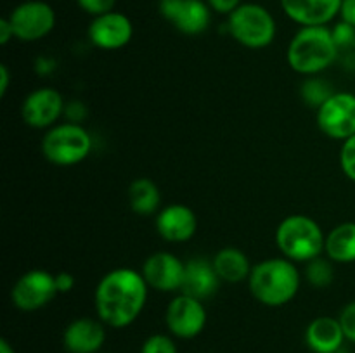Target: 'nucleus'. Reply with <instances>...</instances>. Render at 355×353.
I'll return each mask as SVG.
<instances>
[{
    "label": "nucleus",
    "instance_id": "obj_1",
    "mask_svg": "<svg viewBox=\"0 0 355 353\" xmlns=\"http://www.w3.org/2000/svg\"><path fill=\"white\" fill-rule=\"evenodd\" d=\"M148 289V282L135 269L110 270L101 277L94 294L97 317L113 329L128 327L144 310Z\"/></svg>",
    "mask_w": 355,
    "mask_h": 353
},
{
    "label": "nucleus",
    "instance_id": "obj_2",
    "mask_svg": "<svg viewBox=\"0 0 355 353\" xmlns=\"http://www.w3.org/2000/svg\"><path fill=\"white\" fill-rule=\"evenodd\" d=\"M300 282V272L295 262L284 256L257 263L248 277L250 293L266 307H283L293 301Z\"/></svg>",
    "mask_w": 355,
    "mask_h": 353
},
{
    "label": "nucleus",
    "instance_id": "obj_3",
    "mask_svg": "<svg viewBox=\"0 0 355 353\" xmlns=\"http://www.w3.org/2000/svg\"><path fill=\"white\" fill-rule=\"evenodd\" d=\"M338 55L340 51L328 26H302L288 45L286 61L298 75L314 76L328 69Z\"/></svg>",
    "mask_w": 355,
    "mask_h": 353
},
{
    "label": "nucleus",
    "instance_id": "obj_4",
    "mask_svg": "<svg viewBox=\"0 0 355 353\" xmlns=\"http://www.w3.org/2000/svg\"><path fill=\"white\" fill-rule=\"evenodd\" d=\"M326 235L321 225L307 215H290L276 228V244L291 262H311L324 251Z\"/></svg>",
    "mask_w": 355,
    "mask_h": 353
},
{
    "label": "nucleus",
    "instance_id": "obj_5",
    "mask_svg": "<svg viewBox=\"0 0 355 353\" xmlns=\"http://www.w3.org/2000/svg\"><path fill=\"white\" fill-rule=\"evenodd\" d=\"M42 154L55 166H73L87 159L92 151V137L80 123L54 125L42 138Z\"/></svg>",
    "mask_w": 355,
    "mask_h": 353
},
{
    "label": "nucleus",
    "instance_id": "obj_6",
    "mask_svg": "<svg viewBox=\"0 0 355 353\" xmlns=\"http://www.w3.org/2000/svg\"><path fill=\"white\" fill-rule=\"evenodd\" d=\"M227 28L232 38L243 47L266 48L276 38V21L266 7L259 3H241L229 14Z\"/></svg>",
    "mask_w": 355,
    "mask_h": 353
},
{
    "label": "nucleus",
    "instance_id": "obj_7",
    "mask_svg": "<svg viewBox=\"0 0 355 353\" xmlns=\"http://www.w3.org/2000/svg\"><path fill=\"white\" fill-rule=\"evenodd\" d=\"M59 294L55 275L42 269L24 272L10 289V301L21 311H37Z\"/></svg>",
    "mask_w": 355,
    "mask_h": 353
},
{
    "label": "nucleus",
    "instance_id": "obj_8",
    "mask_svg": "<svg viewBox=\"0 0 355 353\" xmlns=\"http://www.w3.org/2000/svg\"><path fill=\"white\" fill-rule=\"evenodd\" d=\"M318 127L333 141L355 135V93L335 92L318 107Z\"/></svg>",
    "mask_w": 355,
    "mask_h": 353
},
{
    "label": "nucleus",
    "instance_id": "obj_9",
    "mask_svg": "<svg viewBox=\"0 0 355 353\" xmlns=\"http://www.w3.org/2000/svg\"><path fill=\"white\" fill-rule=\"evenodd\" d=\"M12 33L21 42H37L47 37L55 26V12L47 2L28 0L7 16Z\"/></svg>",
    "mask_w": 355,
    "mask_h": 353
},
{
    "label": "nucleus",
    "instance_id": "obj_10",
    "mask_svg": "<svg viewBox=\"0 0 355 353\" xmlns=\"http://www.w3.org/2000/svg\"><path fill=\"white\" fill-rule=\"evenodd\" d=\"M208 314L203 301L189 294H177L168 303L165 322L168 331L179 339H193L203 332Z\"/></svg>",
    "mask_w": 355,
    "mask_h": 353
},
{
    "label": "nucleus",
    "instance_id": "obj_11",
    "mask_svg": "<svg viewBox=\"0 0 355 353\" xmlns=\"http://www.w3.org/2000/svg\"><path fill=\"white\" fill-rule=\"evenodd\" d=\"M141 273L148 286L155 291L175 293L182 287L186 263L173 253L158 251L146 258Z\"/></svg>",
    "mask_w": 355,
    "mask_h": 353
},
{
    "label": "nucleus",
    "instance_id": "obj_12",
    "mask_svg": "<svg viewBox=\"0 0 355 353\" xmlns=\"http://www.w3.org/2000/svg\"><path fill=\"white\" fill-rule=\"evenodd\" d=\"M64 111L62 96L52 87H40L24 97L21 118L31 128H52Z\"/></svg>",
    "mask_w": 355,
    "mask_h": 353
},
{
    "label": "nucleus",
    "instance_id": "obj_13",
    "mask_svg": "<svg viewBox=\"0 0 355 353\" xmlns=\"http://www.w3.org/2000/svg\"><path fill=\"white\" fill-rule=\"evenodd\" d=\"M203 0H159V14L180 33L201 35L210 24V9Z\"/></svg>",
    "mask_w": 355,
    "mask_h": 353
},
{
    "label": "nucleus",
    "instance_id": "obj_14",
    "mask_svg": "<svg viewBox=\"0 0 355 353\" xmlns=\"http://www.w3.org/2000/svg\"><path fill=\"white\" fill-rule=\"evenodd\" d=\"M89 40L92 45L103 51H118L125 47L132 40L134 26L132 21L125 14L111 10V12L101 14L92 19L89 24Z\"/></svg>",
    "mask_w": 355,
    "mask_h": 353
},
{
    "label": "nucleus",
    "instance_id": "obj_15",
    "mask_svg": "<svg viewBox=\"0 0 355 353\" xmlns=\"http://www.w3.org/2000/svg\"><path fill=\"white\" fill-rule=\"evenodd\" d=\"M156 230L166 242H187L198 230V218L187 204L172 203L156 215Z\"/></svg>",
    "mask_w": 355,
    "mask_h": 353
},
{
    "label": "nucleus",
    "instance_id": "obj_16",
    "mask_svg": "<svg viewBox=\"0 0 355 353\" xmlns=\"http://www.w3.org/2000/svg\"><path fill=\"white\" fill-rule=\"evenodd\" d=\"M104 322L90 317L75 318L62 332V346L68 353H96L106 341Z\"/></svg>",
    "mask_w": 355,
    "mask_h": 353
},
{
    "label": "nucleus",
    "instance_id": "obj_17",
    "mask_svg": "<svg viewBox=\"0 0 355 353\" xmlns=\"http://www.w3.org/2000/svg\"><path fill=\"white\" fill-rule=\"evenodd\" d=\"M284 14L302 26H326L342 9V0H281Z\"/></svg>",
    "mask_w": 355,
    "mask_h": 353
},
{
    "label": "nucleus",
    "instance_id": "obj_18",
    "mask_svg": "<svg viewBox=\"0 0 355 353\" xmlns=\"http://www.w3.org/2000/svg\"><path fill=\"white\" fill-rule=\"evenodd\" d=\"M345 339L340 320L329 315L315 317L305 329V343L314 353H338Z\"/></svg>",
    "mask_w": 355,
    "mask_h": 353
},
{
    "label": "nucleus",
    "instance_id": "obj_19",
    "mask_svg": "<svg viewBox=\"0 0 355 353\" xmlns=\"http://www.w3.org/2000/svg\"><path fill=\"white\" fill-rule=\"evenodd\" d=\"M218 282H220V277L215 272L214 263L205 258H193L186 263L180 293L205 301L217 293Z\"/></svg>",
    "mask_w": 355,
    "mask_h": 353
},
{
    "label": "nucleus",
    "instance_id": "obj_20",
    "mask_svg": "<svg viewBox=\"0 0 355 353\" xmlns=\"http://www.w3.org/2000/svg\"><path fill=\"white\" fill-rule=\"evenodd\" d=\"M214 269L220 280L224 282H241V280H248L250 273H252V263H250L248 256L241 251V249L234 248V246H227L215 253Z\"/></svg>",
    "mask_w": 355,
    "mask_h": 353
},
{
    "label": "nucleus",
    "instance_id": "obj_21",
    "mask_svg": "<svg viewBox=\"0 0 355 353\" xmlns=\"http://www.w3.org/2000/svg\"><path fill=\"white\" fill-rule=\"evenodd\" d=\"M324 253L333 263L355 262V221H343L326 234Z\"/></svg>",
    "mask_w": 355,
    "mask_h": 353
},
{
    "label": "nucleus",
    "instance_id": "obj_22",
    "mask_svg": "<svg viewBox=\"0 0 355 353\" xmlns=\"http://www.w3.org/2000/svg\"><path fill=\"white\" fill-rule=\"evenodd\" d=\"M128 206L135 215L148 217L158 211L159 203H162V192L158 185L148 176H139L132 180L127 190Z\"/></svg>",
    "mask_w": 355,
    "mask_h": 353
},
{
    "label": "nucleus",
    "instance_id": "obj_23",
    "mask_svg": "<svg viewBox=\"0 0 355 353\" xmlns=\"http://www.w3.org/2000/svg\"><path fill=\"white\" fill-rule=\"evenodd\" d=\"M305 277H307L309 284L314 287H328L335 279V269H333V262L329 258H318L307 262V269H305Z\"/></svg>",
    "mask_w": 355,
    "mask_h": 353
},
{
    "label": "nucleus",
    "instance_id": "obj_24",
    "mask_svg": "<svg viewBox=\"0 0 355 353\" xmlns=\"http://www.w3.org/2000/svg\"><path fill=\"white\" fill-rule=\"evenodd\" d=\"M331 33L340 54H350V52H355V26L345 23V21H340V23H336L335 26H333Z\"/></svg>",
    "mask_w": 355,
    "mask_h": 353
},
{
    "label": "nucleus",
    "instance_id": "obj_25",
    "mask_svg": "<svg viewBox=\"0 0 355 353\" xmlns=\"http://www.w3.org/2000/svg\"><path fill=\"white\" fill-rule=\"evenodd\" d=\"M302 93H304V99L307 100V102L315 104V106L319 107L329 96H331V93L335 92H331L321 80L311 78L304 83V87H302Z\"/></svg>",
    "mask_w": 355,
    "mask_h": 353
},
{
    "label": "nucleus",
    "instance_id": "obj_26",
    "mask_svg": "<svg viewBox=\"0 0 355 353\" xmlns=\"http://www.w3.org/2000/svg\"><path fill=\"white\" fill-rule=\"evenodd\" d=\"M141 353H179L177 345L170 336L153 334L142 343Z\"/></svg>",
    "mask_w": 355,
    "mask_h": 353
},
{
    "label": "nucleus",
    "instance_id": "obj_27",
    "mask_svg": "<svg viewBox=\"0 0 355 353\" xmlns=\"http://www.w3.org/2000/svg\"><path fill=\"white\" fill-rule=\"evenodd\" d=\"M340 166L349 180L355 182V135L342 142L340 149Z\"/></svg>",
    "mask_w": 355,
    "mask_h": 353
},
{
    "label": "nucleus",
    "instance_id": "obj_28",
    "mask_svg": "<svg viewBox=\"0 0 355 353\" xmlns=\"http://www.w3.org/2000/svg\"><path fill=\"white\" fill-rule=\"evenodd\" d=\"M338 320L342 324L343 334H345L347 341L355 343V300L347 303L345 307L342 308L338 315Z\"/></svg>",
    "mask_w": 355,
    "mask_h": 353
},
{
    "label": "nucleus",
    "instance_id": "obj_29",
    "mask_svg": "<svg viewBox=\"0 0 355 353\" xmlns=\"http://www.w3.org/2000/svg\"><path fill=\"white\" fill-rule=\"evenodd\" d=\"M80 6V9H83L85 12L92 14L94 17L101 16V14L111 12L116 3V0H76Z\"/></svg>",
    "mask_w": 355,
    "mask_h": 353
},
{
    "label": "nucleus",
    "instance_id": "obj_30",
    "mask_svg": "<svg viewBox=\"0 0 355 353\" xmlns=\"http://www.w3.org/2000/svg\"><path fill=\"white\" fill-rule=\"evenodd\" d=\"M207 3L215 12L231 14L232 10H236L241 6V0H207Z\"/></svg>",
    "mask_w": 355,
    "mask_h": 353
},
{
    "label": "nucleus",
    "instance_id": "obj_31",
    "mask_svg": "<svg viewBox=\"0 0 355 353\" xmlns=\"http://www.w3.org/2000/svg\"><path fill=\"white\" fill-rule=\"evenodd\" d=\"M55 286H58L59 294L69 293L75 287V277L69 272H59L55 273Z\"/></svg>",
    "mask_w": 355,
    "mask_h": 353
},
{
    "label": "nucleus",
    "instance_id": "obj_32",
    "mask_svg": "<svg viewBox=\"0 0 355 353\" xmlns=\"http://www.w3.org/2000/svg\"><path fill=\"white\" fill-rule=\"evenodd\" d=\"M340 16H342V21L355 26V0H342Z\"/></svg>",
    "mask_w": 355,
    "mask_h": 353
},
{
    "label": "nucleus",
    "instance_id": "obj_33",
    "mask_svg": "<svg viewBox=\"0 0 355 353\" xmlns=\"http://www.w3.org/2000/svg\"><path fill=\"white\" fill-rule=\"evenodd\" d=\"M10 38H14L12 26H10V23L7 17H2V19H0V44L6 45Z\"/></svg>",
    "mask_w": 355,
    "mask_h": 353
},
{
    "label": "nucleus",
    "instance_id": "obj_34",
    "mask_svg": "<svg viewBox=\"0 0 355 353\" xmlns=\"http://www.w3.org/2000/svg\"><path fill=\"white\" fill-rule=\"evenodd\" d=\"M10 83V73L7 64H0V97H3L7 93Z\"/></svg>",
    "mask_w": 355,
    "mask_h": 353
},
{
    "label": "nucleus",
    "instance_id": "obj_35",
    "mask_svg": "<svg viewBox=\"0 0 355 353\" xmlns=\"http://www.w3.org/2000/svg\"><path fill=\"white\" fill-rule=\"evenodd\" d=\"M0 353H16V352H14V348L10 346V343L2 338L0 339Z\"/></svg>",
    "mask_w": 355,
    "mask_h": 353
}]
</instances>
